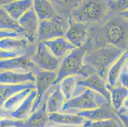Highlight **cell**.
I'll use <instances>...</instances> for the list:
<instances>
[{
	"mask_svg": "<svg viewBox=\"0 0 128 127\" xmlns=\"http://www.w3.org/2000/svg\"><path fill=\"white\" fill-rule=\"evenodd\" d=\"M28 88L36 89L35 83H29L22 85L0 84V107H3L4 103L13 95Z\"/></svg>",
	"mask_w": 128,
	"mask_h": 127,
	"instance_id": "obj_25",
	"label": "cell"
},
{
	"mask_svg": "<svg viewBox=\"0 0 128 127\" xmlns=\"http://www.w3.org/2000/svg\"><path fill=\"white\" fill-rule=\"evenodd\" d=\"M44 99L46 101V111L48 115L60 113L66 102L59 83L52 86Z\"/></svg>",
	"mask_w": 128,
	"mask_h": 127,
	"instance_id": "obj_14",
	"label": "cell"
},
{
	"mask_svg": "<svg viewBox=\"0 0 128 127\" xmlns=\"http://www.w3.org/2000/svg\"><path fill=\"white\" fill-rule=\"evenodd\" d=\"M78 84L86 88L98 93L111 104L110 94L107 88V82L98 74H92L86 78L80 76Z\"/></svg>",
	"mask_w": 128,
	"mask_h": 127,
	"instance_id": "obj_13",
	"label": "cell"
},
{
	"mask_svg": "<svg viewBox=\"0 0 128 127\" xmlns=\"http://www.w3.org/2000/svg\"><path fill=\"white\" fill-rule=\"evenodd\" d=\"M118 83L128 90V71L126 68L124 67L119 78Z\"/></svg>",
	"mask_w": 128,
	"mask_h": 127,
	"instance_id": "obj_33",
	"label": "cell"
},
{
	"mask_svg": "<svg viewBox=\"0 0 128 127\" xmlns=\"http://www.w3.org/2000/svg\"><path fill=\"white\" fill-rule=\"evenodd\" d=\"M10 1H1L0 0V8L1 7H3L4 5L8 3Z\"/></svg>",
	"mask_w": 128,
	"mask_h": 127,
	"instance_id": "obj_41",
	"label": "cell"
},
{
	"mask_svg": "<svg viewBox=\"0 0 128 127\" xmlns=\"http://www.w3.org/2000/svg\"><path fill=\"white\" fill-rule=\"evenodd\" d=\"M31 55L29 54L22 55L12 59L0 60V71H11L35 73L38 69L31 61Z\"/></svg>",
	"mask_w": 128,
	"mask_h": 127,
	"instance_id": "obj_11",
	"label": "cell"
},
{
	"mask_svg": "<svg viewBox=\"0 0 128 127\" xmlns=\"http://www.w3.org/2000/svg\"><path fill=\"white\" fill-rule=\"evenodd\" d=\"M36 45H32L24 37L7 38L0 41V48L7 52L20 55H32L36 50Z\"/></svg>",
	"mask_w": 128,
	"mask_h": 127,
	"instance_id": "obj_12",
	"label": "cell"
},
{
	"mask_svg": "<svg viewBox=\"0 0 128 127\" xmlns=\"http://www.w3.org/2000/svg\"><path fill=\"white\" fill-rule=\"evenodd\" d=\"M0 30L16 31L20 34L21 32L18 21L14 19L3 7L0 8Z\"/></svg>",
	"mask_w": 128,
	"mask_h": 127,
	"instance_id": "obj_27",
	"label": "cell"
},
{
	"mask_svg": "<svg viewBox=\"0 0 128 127\" xmlns=\"http://www.w3.org/2000/svg\"><path fill=\"white\" fill-rule=\"evenodd\" d=\"M116 114L119 118L124 127H128V112L119 110L116 112Z\"/></svg>",
	"mask_w": 128,
	"mask_h": 127,
	"instance_id": "obj_35",
	"label": "cell"
},
{
	"mask_svg": "<svg viewBox=\"0 0 128 127\" xmlns=\"http://www.w3.org/2000/svg\"><path fill=\"white\" fill-rule=\"evenodd\" d=\"M93 46L110 45L124 52L128 50V20L112 14L103 25L90 27Z\"/></svg>",
	"mask_w": 128,
	"mask_h": 127,
	"instance_id": "obj_1",
	"label": "cell"
},
{
	"mask_svg": "<svg viewBox=\"0 0 128 127\" xmlns=\"http://www.w3.org/2000/svg\"><path fill=\"white\" fill-rule=\"evenodd\" d=\"M128 59V50L125 51L120 57L109 69L106 76V82L111 87H116L119 81V78L125 67L126 63Z\"/></svg>",
	"mask_w": 128,
	"mask_h": 127,
	"instance_id": "obj_24",
	"label": "cell"
},
{
	"mask_svg": "<svg viewBox=\"0 0 128 127\" xmlns=\"http://www.w3.org/2000/svg\"><path fill=\"white\" fill-rule=\"evenodd\" d=\"M44 43L52 54L60 60L76 48L64 36L46 41Z\"/></svg>",
	"mask_w": 128,
	"mask_h": 127,
	"instance_id": "obj_17",
	"label": "cell"
},
{
	"mask_svg": "<svg viewBox=\"0 0 128 127\" xmlns=\"http://www.w3.org/2000/svg\"><path fill=\"white\" fill-rule=\"evenodd\" d=\"M34 89H26L24 90L15 94L12 97L9 99L3 105V108L9 111L11 113L12 112L14 111L20 106V105L23 102V101L26 99V98L28 96L31 91Z\"/></svg>",
	"mask_w": 128,
	"mask_h": 127,
	"instance_id": "obj_28",
	"label": "cell"
},
{
	"mask_svg": "<svg viewBox=\"0 0 128 127\" xmlns=\"http://www.w3.org/2000/svg\"><path fill=\"white\" fill-rule=\"evenodd\" d=\"M76 114L83 117L86 120H88L90 122L108 120L117 116L116 112L112 108L111 104L108 102L99 108L90 110L78 112Z\"/></svg>",
	"mask_w": 128,
	"mask_h": 127,
	"instance_id": "obj_15",
	"label": "cell"
},
{
	"mask_svg": "<svg viewBox=\"0 0 128 127\" xmlns=\"http://www.w3.org/2000/svg\"><path fill=\"white\" fill-rule=\"evenodd\" d=\"M110 10L113 14H118L128 10V0L108 1Z\"/></svg>",
	"mask_w": 128,
	"mask_h": 127,
	"instance_id": "obj_30",
	"label": "cell"
},
{
	"mask_svg": "<svg viewBox=\"0 0 128 127\" xmlns=\"http://www.w3.org/2000/svg\"><path fill=\"white\" fill-rule=\"evenodd\" d=\"M125 67H126V68L127 71H128V60H127V61H126V66H125Z\"/></svg>",
	"mask_w": 128,
	"mask_h": 127,
	"instance_id": "obj_42",
	"label": "cell"
},
{
	"mask_svg": "<svg viewBox=\"0 0 128 127\" xmlns=\"http://www.w3.org/2000/svg\"><path fill=\"white\" fill-rule=\"evenodd\" d=\"M106 102H108L103 96L86 88L80 95L66 101L60 113L76 114L78 112L99 108Z\"/></svg>",
	"mask_w": 128,
	"mask_h": 127,
	"instance_id": "obj_5",
	"label": "cell"
},
{
	"mask_svg": "<svg viewBox=\"0 0 128 127\" xmlns=\"http://www.w3.org/2000/svg\"><path fill=\"white\" fill-rule=\"evenodd\" d=\"M40 108L34 111L24 121L23 127H48L50 124L49 115L46 111V101L44 99Z\"/></svg>",
	"mask_w": 128,
	"mask_h": 127,
	"instance_id": "obj_20",
	"label": "cell"
},
{
	"mask_svg": "<svg viewBox=\"0 0 128 127\" xmlns=\"http://www.w3.org/2000/svg\"><path fill=\"white\" fill-rule=\"evenodd\" d=\"M123 53L124 51L120 49L110 45L94 47L91 41L85 57L84 64L106 81L109 69Z\"/></svg>",
	"mask_w": 128,
	"mask_h": 127,
	"instance_id": "obj_3",
	"label": "cell"
},
{
	"mask_svg": "<svg viewBox=\"0 0 128 127\" xmlns=\"http://www.w3.org/2000/svg\"><path fill=\"white\" fill-rule=\"evenodd\" d=\"M48 127H68V126H62V125H55L50 123V125Z\"/></svg>",
	"mask_w": 128,
	"mask_h": 127,
	"instance_id": "obj_40",
	"label": "cell"
},
{
	"mask_svg": "<svg viewBox=\"0 0 128 127\" xmlns=\"http://www.w3.org/2000/svg\"><path fill=\"white\" fill-rule=\"evenodd\" d=\"M90 122H89V121H88V120H86L84 124L81 125H80V126H78V127H89V125H90Z\"/></svg>",
	"mask_w": 128,
	"mask_h": 127,
	"instance_id": "obj_39",
	"label": "cell"
},
{
	"mask_svg": "<svg viewBox=\"0 0 128 127\" xmlns=\"http://www.w3.org/2000/svg\"><path fill=\"white\" fill-rule=\"evenodd\" d=\"M17 37H22L20 34L16 31H2L0 30V41L4 38H17Z\"/></svg>",
	"mask_w": 128,
	"mask_h": 127,
	"instance_id": "obj_32",
	"label": "cell"
},
{
	"mask_svg": "<svg viewBox=\"0 0 128 127\" xmlns=\"http://www.w3.org/2000/svg\"><path fill=\"white\" fill-rule=\"evenodd\" d=\"M21 27L20 34L32 45L38 43L40 20L33 8H31L18 20Z\"/></svg>",
	"mask_w": 128,
	"mask_h": 127,
	"instance_id": "obj_10",
	"label": "cell"
},
{
	"mask_svg": "<svg viewBox=\"0 0 128 127\" xmlns=\"http://www.w3.org/2000/svg\"><path fill=\"white\" fill-rule=\"evenodd\" d=\"M112 15L108 1H81L70 17L93 27L103 25Z\"/></svg>",
	"mask_w": 128,
	"mask_h": 127,
	"instance_id": "obj_2",
	"label": "cell"
},
{
	"mask_svg": "<svg viewBox=\"0 0 128 127\" xmlns=\"http://www.w3.org/2000/svg\"><path fill=\"white\" fill-rule=\"evenodd\" d=\"M107 88L110 94L112 106L115 111H118L122 108L124 101L128 97V90L119 83L114 87L107 83Z\"/></svg>",
	"mask_w": 128,
	"mask_h": 127,
	"instance_id": "obj_26",
	"label": "cell"
},
{
	"mask_svg": "<svg viewBox=\"0 0 128 127\" xmlns=\"http://www.w3.org/2000/svg\"><path fill=\"white\" fill-rule=\"evenodd\" d=\"M49 121L50 123L58 125L78 127L84 124L86 120L77 114L57 113L50 114Z\"/></svg>",
	"mask_w": 128,
	"mask_h": 127,
	"instance_id": "obj_21",
	"label": "cell"
},
{
	"mask_svg": "<svg viewBox=\"0 0 128 127\" xmlns=\"http://www.w3.org/2000/svg\"><path fill=\"white\" fill-rule=\"evenodd\" d=\"M68 27L64 37L76 48H82L90 38V27L68 17Z\"/></svg>",
	"mask_w": 128,
	"mask_h": 127,
	"instance_id": "obj_8",
	"label": "cell"
},
{
	"mask_svg": "<svg viewBox=\"0 0 128 127\" xmlns=\"http://www.w3.org/2000/svg\"><path fill=\"white\" fill-rule=\"evenodd\" d=\"M35 90L36 91V97L33 106V112L39 109L42 105L44 97L53 85L54 83L57 78L58 74L57 72L44 71L38 70L35 73Z\"/></svg>",
	"mask_w": 128,
	"mask_h": 127,
	"instance_id": "obj_9",
	"label": "cell"
},
{
	"mask_svg": "<svg viewBox=\"0 0 128 127\" xmlns=\"http://www.w3.org/2000/svg\"><path fill=\"white\" fill-rule=\"evenodd\" d=\"M120 110H122L124 111L128 112V97H127L126 99L125 100V101H124L122 108H121Z\"/></svg>",
	"mask_w": 128,
	"mask_h": 127,
	"instance_id": "obj_37",
	"label": "cell"
},
{
	"mask_svg": "<svg viewBox=\"0 0 128 127\" xmlns=\"http://www.w3.org/2000/svg\"><path fill=\"white\" fill-rule=\"evenodd\" d=\"M24 121L17 120L11 117L0 120V127H23Z\"/></svg>",
	"mask_w": 128,
	"mask_h": 127,
	"instance_id": "obj_31",
	"label": "cell"
},
{
	"mask_svg": "<svg viewBox=\"0 0 128 127\" xmlns=\"http://www.w3.org/2000/svg\"><path fill=\"white\" fill-rule=\"evenodd\" d=\"M118 14L120 16H121L122 17H123V18H124L125 19H126L127 20H128V10L122 11V12H120Z\"/></svg>",
	"mask_w": 128,
	"mask_h": 127,
	"instance_id": "obj_38",
	"label": "cell"
},
{
	"mask_svg": "<svg viewBox=\"0 0 128 127\" xmlns=\"http://www.w3.org/2000/svg\"><path fill=\"white\" fill-rule=\"evenodd\" d=\"M79 77L78 76L66 77L59 83L60 90L66 98V101L76 97L86 90V88L78 84Z\"/></svg>",
	"mask_w": 128,
	"mask_h": 127,
	"instance_id": "obj_18",
	"label": "cell"
},
{
	"mask_svg": "<svg viewBox=\"0 0 128 127\" xmlns=\"http://www.w3.org/2000/svg\"><path fill=\"white\" fill-rule=\"evenodd\" d=\"M68 19L59 16L55 19L40 22L38 43L64 36L68 27Z\"/></svg>",
	"mask_w": 128,
	"mask_h": 127,
	"instance_id": "obj_6",
	"label": "cell"
},
{
	"mask_svg": "<svg viewBox=\"0 0 128 127\" xmlns=\"http://www.w3.org/2000/svg\"><path fill=\"white\" fill-rule=\"evenodd\" d=\"M32 0H20L10 1L3 8L14 19L18 21L26 13L32 8Z\"/></svg>",
	"mask_w": 128,
	"mask_h": 127,
	"instance_id": "obj_23",
	"label": "cell"
},
{
	"mask_svg": "<svg viewBox=\"0 0 128 127\" xmlns=\"http://www.w3.org/2000/svg\"><path fill=\"white\" fill-rule=\"evenodd\" d=\"M89 127H124L122 123L118 117L98 121V122H90Z\"/></svg>",
	"mask_w": 128,
	"mask_h": 127,
	"instance_id": "obj_29",
	"label": "cell"
},
{
	"mask_svg": "<svg viewBox=\"0 0 128 127\" xmlns=\"http://www.w3.org/2000/svg\"><path fill=\"white\" fill-rule=\"evenodd\" d=\"M36 81L35 73L32 72H16L11 71H0V84L22 85Z\"/></svg>",
	"mask_w": 128,
	"mask_h": 127,
	"instance_id": "obj_16",
	"label": "cell"
},
{
	"mask_svg": "<svg viewBox=\"0 0 128 127\" xmlns=\"http://www.w3.org/2000/svg\"><path fill=\"white\" fill-rule=\"evenodd\" d=\"M32 8L40 22L53 20L59 17L52 1L47 0H34Z\"/></svg>",
	"mask_w": 128,
	"mask_h": 127,
	"instance_id": "obj_19",
	"label": "cell"
},
{
	"mask_svg": "<svg viewBox=\"0 0 128 127\" xmlns=\"http://www.w3.org/2000/svg\"><path fill=\"white\" fill-rule=\"evenodd\" d=\"M10 117V113L3 107H0V120Z\"/></svg>",
	"mask_w": 128,
	"mask_h": 127,
	"instance_id": "obj_36",
	"label": "cell"
},
{
	"mask_svg": "<svg viewBox=\"0 0 128 127\" xmlns=\"http://www.w3.org/2000/svg\"><path fill=\"white\" fill-rule=\"evenodd\" d=\"M90 45L91 41L89 38L83 47L76 48L61 60L57 72V78L53 85H57L64 78L71 76L82 77L85 57Z\"/></svg>",
	"mask_w": 128,
	"mask_h": 127,
	"instance_id": "obj_4",
	"label": "cell"
},
{
	"mask_svg": "<svg viewBox=\"0 0 128 127\" xmlns=\"http://www.w3.org/2000/svg\"><path fill=\"white\" fill-rule=\"evenodd\" d=\"M20 55L18 54V53H14V52H7V51L3 50L2 48H0V60L12 59V58L16 57H18V56Z\"/></svg>",
	"mask_w": 128,
	"mask_h": 127,
	"instance_id": "obj_34",
	"label": "cell"
},
{
	"mask_svg": "<svg viewBox=\"0 0 128 127\" xmlns=\"http://www.w3.org/2000/svg\"><path fill=\"white\" fill-rule=\"evenodd\" d=\"M31 59L38 70L44 71L58 72L61 62V60L52 54L44 42L37 43L36 50Z\"/></svg>",
	"mask_w": 128,
	"mask_h": 127,
	"instance_id": "obj_7",
	"label": "cell"
},
{
	"mask_svg": "<svg viewBox=\"0 0 128 127\" xmlns=\"http://www.w3.org/2000/svg\"><path fill=\"white\" fill-rule=\"evenodd\" d=\"M36 97V91L32 90L22 103L14 111L10 113V117L17 120L25 121L33 112V106Z\"/></svg>",
	"mask_w": 128,
	"mask_h": 127,
	"instance_id": "obj_22",
	"label": "cell"
}]
</instances>
